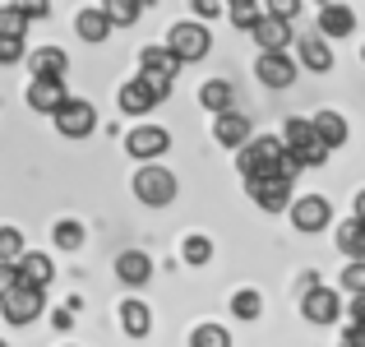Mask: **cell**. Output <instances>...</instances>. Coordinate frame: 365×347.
I'll list each match as a JSON object with an SVG mask.
<instances>
[{"mask_svg": "<svg viewBox=\"0 0 365 347\" xmlns=\"http://www.w3.org/2000/svg\"><path fill=\"white\" fill-rule=\"evenodd\" d=\"M130 190H134V199H139V204H148V208H167L171 199L180 195V181H176V171L162 167V162H143V167L134 171Z\"/></svg>", "mask_w": 365, "mask_h": 347, "instance_id": "6da1fadb", "label": "cell"}, {"mask_svg": "<svg viewBox=\"0 0 365 347\" xmlns=\"http://www.w3.org/2000/svg\"><path fill=\"white\" fill-rule=\"evenodd\" d=\"M162 46L176 56V65H195L213 51V33H208V24H199V19H180V24H171V33H167Z\"/></svg>", "mask_w": 365, "mask_h": 347, "instance_id": "7a4b0ae2", "label": "cell"}, {"mask_svg": "<svg viewBox=\"0 0 365 347\" xmlns=\"http://www.w3.org/2000/svg\"><path fill=\"white\" fill-rule=\"evenodd\" d=\"M282 139L277 134H259V139H250L236 149V167H241L245 181H259V176H273L277 162H282Z\"/></svg>", "mask_w": 365, "mask_h": 347, "instance_id": "3957f363", "label": "cell"}, {"mask_svg": "<svg viewBox=\"0 0 365 347\" xmlns=\"http://www.w3.org/2000/svg\"><path fill=\"white\" fill-rule=\"evenodd\" d=\"M139 79L148 84L158 98H167L171 84H176V56L167 46H143L139 51Z\"/></svg>", "mask_w": 365, "mask_h": 347, "instance_id": "277c9868", "label": "cell"}, {"mask_svg": "<svg viewBox=\"0 0 365 347\" xmlns=\"http://www.w3.org/2000/svg\"><path fill=\"white\" fill-rule=\"evenodd\" d=\"M0 311H5V324H14V329H28L33 320H42L46 292H37V287H14V292L0 301Z\"/></svg>", "mask_w": 365, "mask_h": 347, "instance_id": "5b68a950", "label": "cell"}, {"mask_svg": "<svg viewBox=\"0 0 365 347\" xmlns=\"http://www.w3.org/2000/svg\"><path fill=\"white\" fill-rule=\"evenodd\" d=\"M51 121H56V134H65V139H88L93 125H98V107L83 98H65V107Z\"/></svg>", "mask_w": 365, "mask_h": 347, "instance_id": "8992f818", "label": "cell"}, {"mask_svg": "<svg viewBox=\"0 0 365 347\" xmlns=\"http://www.w3.org/2000/svg\"><path fill=\"white\" fill-rule=\"evenodd\" d=\"M287 213H292V227L305 231V236H314V231H324L333 223V204L324 195H301L287 204Z\"/></svg>", "mask_w": 365, "mask_h": 347, "instance_id": "52a82bcc", "label": "cell"}, {"mask_svg": "<svg viewBox=\"0 0 365 347\" xmlns=\"http://www.w3.org/2000/svg\"><path fill=\"white\" fill-rule=\"evenodd\" d=\"M167 149H171V130H162V125H134L125 134V153L134 162H158Z\"/></svg>", "mask_w": 365, "mask_h": 347, "instance_id": "ba28073f", "label": "cell"}, {"mask_svg": "<svg viewBox=\"0 0 365 347\" xmlns=\"http://www.w3.org/2000/svg\"><path fill=\"white\" fill-rule=\"evenodd\" d=\"M301 315L310 324H333V320H342V296L333 292V287L314 283V287L301 292Z\"/></svg>", "mask_w": 365, "mask_h": 347, "instance_id": "9c48e42d", "label": "cell"}, {"mask_svg": "<svg viewBox=\"0 0 365 347\" xmlns=\"http://www.w3.org/2000/svg\"><path fill=\"white\" fill-rule=\"evenodd\" d=\"M292 186L296 181H287V176H259V181H245V190H250V199H255L264 213H282L287 204H292Z\"/></svg>", "mask_w": 365, "mask_h": 347, "instance_id": "30bf717a", "label": "cell"}, {"mask_svg": "<svg viewBox=\"0 0 365 347\" xmlns=\"http://www.w3.org/2000/svg\"><path fill=\"white\" fill-rule=\"evenodd\" d=\"M296 70H301V65L287 51H259V61H255V79L264 84V89H292Z\"/></svg>", "mask_w": 365, "mask_h": 347, "instance_id": "8fae6325", "label": "cell"}, {"mask_svg": "<svg viewBox=\"0 0 365 347\" xmlns=\"http://www.w3.org/2000/svg\"><path fill=\"white\" fill-rule=\"evenodd\" d=\"M14 278H19V287H37V292H46V287L56 283L51 255H42V250H24V255L14 259Z\"/></svg>", "mask_w": 365, "mask_h": 347, "instance_id": "7c38bea8", "label": "cell"}, {"mask_svg": "<svg viewBox=\"0 0 365 347\" xmlns=\"http://www.w3.org/2000/svg\"><path fill=\"white\" fill-rule=\"evenodd\" d=\"M310 130H314V139L324 144V149H342V144L351 139V125H347V116L342 111H333V107H324V111H314L310 116Z\"/></svg>", "mask_w": 365, "mask_h": 347, "instance_id": "4fadbf2b", "label": "cell"}, {"mask_svg": "<svg viewBox=\"0 0 365 347\" xmlns=\"http://www.w3.org/2000/svg\"><path fill=\"white\" fill-rule=\"evenodd\" d=\"M24 98H28V107H33V111L56 116V111L65 107V98H70V93H65V79H33Z\"/></svg>", "mask_w": 365, "mask_h": 347, "instance_id": "5bb4252c", "label": "cell"}, {"mask_svg": "<svg viewBox=\"0 0 365 347\" xmlns=\"http://www.w3.org/2000/svg\"><path fill=\"white\" fill-rule=\"evenodd\" d=\"M250 116L245 111H222V116H213V139L222 144V149H241V144H250Z\"/></svg>", "mask_w": 365, "mask_h": 347, "instance_id": "9a60e30c", "label": "cell"}, {"mask_svg": "<svg viewBox=\"0 0 365 347\" xmlns=\"http://www.w3.org/2000/svg\"><path fill=\"white\" fill-rule=\"evenodd\" d=\"M24 61H28V70H33V79H65V70H70V56H65L61 46H37Z\"/></svg>", "mask_w": 365, "mask_h": 347, "instance_id": "2e32d148", "label": "cell"}, {"mask_svg": "<svg viewBox=\"0 0 365 347\" xmlns=\"http://www.w3.org/2000/svg\"><path fill=\"white\" fill-rule=\"evenodd\" d=\"M116 278H120L125 287L153 283V259L143 255V250H120V255H116Z\"/></svg>", "mask_w": 365, "mask_h": 347, "instance_id": "e0dca14e", "label": "cell"}, {"mask_svg": "<svg viewBox=\"0 0 365 347\" xmlns=\"http://www.w3.org/2000/svg\"><path fill=\"white\" fill-rule=\"evenodd\" d=\"M356 28V9L351 5H319V37H351Z\"/></svg>", "mask_w": 365, "mask_h": 347, "instance_id": "ac0fdd59", "label": "cell"}, {"mask_svg": "<svg viewBox=\"0 0 365 347\" xmlns=\"http://www.w3.org/2000/svg\"><path fill=\"white\" fill-rule=\"evenodd\" d=\"M250 37L259 42V51H287V42H292V24H282V19H259L255 28H250Z\"/></svg>", "mask_w": 365, "mask_h": 347, "instance_id": "d6986e66", "label": "cell"}, {"mask_svg": "<svg viewBox=\"0 0 365 347\" xmlns=\"http://www.w3.org/2000/svg\"><path fill=\"white\" fill-rule=\"evenodd\" d=\"M158 102H162V98L139 79V74H134V79L120 89V111H125V116H148L153 107H158Z\"/></svg>", "mask_w": 365, "mask_h": 347, "instance_id": "ffe728a7", "label": "cell"}, {"mask_svg": "<svg viewBox=\"0 0 365 347\" xmlns=\"http://www.w3.org/2000/svg\"><path fill=\"white\" fill-rule=\"evenodd\" d=\"M301 65L305 70H314V74H329L333 70V46H329V37H319V33H310V37H301Z\"/></svg>", "mask_w": 365, "mask_h": 347, "instance_id": "44dd1931", "label": "cell"}, {"mask_svg": "<svg viewBox=\"0 0 365 347\" xmlns=\"http://www.w3.org/2000/svg\"><path fill=\"white\" fill-rule=\"evenodd\" d=\"M120 329L130 333V338H148V333H153V311L130 296V301L120 306Z\"/></svg>", "mask_w": 365, "mask_h": 347, "instance_id": "7402d4cb", "label": "cell"}, {"mask_svg": "<svg viewBox=\"0 0 365 347\" xmlns=\"http://www.w3.org/2000/svg\"><path fill=\"white\" fill-rule=\"evenodd\" d=\"M74 33L83 37V42H107L111 37V24H107V14H102V9H79V14H74Z\"/></svg>", "mask_w": 365, "mask_h": 347, "instance_id": "603a6c76", "label": "cell"}, {"mask_svg": "<svg viewBox=\"0 0 365 347\" xmlns=\"http://www.w3.org/2000/svg\"><path fill=\"white\" fill-rule=\"evenodd\" d=\"M199 102H204V111L222 116V111H232V102H236V89H232L227 79H208L204 89H199Z\"/></svg>", "mask_w": 365, "mask_h": 347, "instance_id": "cb8c5ba5", "label": "cell"}, {"mask_svg": "<svg viewBox=\"0 0 365 347\" xmlns=\"http://www.w3.org/2000/svg\"><path fill=\"white\" fill-rule=\"evenodd\" d=\"M333 241H338V250H342L347 259H365V223H356V218H347V223L338 227V236H333Z\"/></svg>", "mask_w": 365, "mask_h": 347, "instance_id": "d4e9b609", "label": "cell"}, {"mask_svg": "<svg viewBox=\"0 0 365 347\" xmlns=\"http://www.w3.org/2000/svg\"><path fill=\"white\" fill-rule=\"evenodd\" d=\"M102 14H107L111 28H130V24H139L143 0H102Z\"/></svg>", "mask_w": 365, "mask_h": 347, "instance_id": "484cf974", "label": "cell"}, {"mask_svg": "<svg viewBox=\"0 0 365 347\" xmlns=\"http://www.w3.org/2000/svg\"><path fill=\"white\" fill-rule=\"evenodd\" d=\"M180 259H185L190 268H204L208 259H213V241H208L204 231H190V236L180 241Z\"/></svg>", "mask_w": 365, "mask_h": 347, "instance_id": "4316f807", "label": "cell"}, {"mask_svg": "<svg viewBox=\"0 0 365 347\" xmlns=\"http://www.w3.org/2000/svg\"><path fill=\"white\" fill-rule=\"evenodd\" d=\"M287 158L301 171H310V167H324V162H329V149H324L319 139H305V144H296V149H287Z\"/></svg>", "mask_w": 365, "mask_h": 347, "instance_id": "83f0119b", "label": "cell"}, {"mask_svg": "<svg viewBox=\"0 0 365 347\" xmlns=\"http://www.w3.org/2000/svg\"><path fill=\"white\" fill-rule=\"evenodd\" d=\"M232 315L236 320H259V315H264V296L255 292V287H241V292H232Z\"/></svg>", "mask_w": 365, "mask_h": 347, "instance_id": "f1b7e54d", "label": "cell"}, {"mask_svg": "<svg viewBox=\"0 0 365 347\" xmlns=\"http://www.w3.org/2000/svg\"><path fill=\"white\" fill-rule=\"evenodd\" d=\"M24 37H28V19L19 9L0 5V42H24Z\"/></svg>", "mask_w": 365, "mask_h": 347, "instance_id": "f546056e", "label": "cell"}, {"mask_svg": "<svg viewBox=\"0 0 365 347\" xmlns=\"http://www.w3.org/2000/svg\"><path fill=\"white\" fill-rule=\"evenodd\" d=\"M190 347H232V333L222 329V324H199L195 333H190Z\"/></svg>", "mask_w": 365, "mask_h": 347, "instance_id": "4dcf8cb0", "label": "cell"}, {"mask_svg": "<svg viewBox=\"0 0 365 347\" xmlns=\"http://www.w3.org/2000/svg\"><path fill=\"white\" fill-rule=\"evenodd\" d=\"M282 149H296V144H305V139H314V130H310V116H287V125H282Z\"/></svg>", "mask_w": 365, "mask_h": 347, "instance_id": "1f68e13d", "label": "cell"}, {"mask_svg": "<svg viewBox=\"0 0 365 347\" xmlns=\"http://www.w3.org/2000/svg\"><path fill=\"white\" fill-rule=\"evenodd\" d=\"M56 246L61 250H79L83 246V236H88V231H83V223H74V218H61V223H56Z\"/></svg>", "mask_w": 365, "mask_h": 347, "instance_id": "d6a6232c", "label": "cell"}, {"mask_svg": "<svg viewBox=\"0 0 365 347\" xmlns=\"http://www.w3.org/2000/svg\"><path fill=\"white\" fill-rule=\"evenodd\" d=\"M24 231L19 227H0V264H14L19 255H24Z\"/></svg>", "mask_w": 365, "mask_h": 347, "instance_id": "836d02e7", "label": "cell"}, {"mask_svg": "<svg viewBox=\"0 0 365 347\" xmlns=\"http://www.w3.org/2000/svg\"><path fill=\"white\" fill-rule=\"evenodd\" d=\"M227 9H232V24L241 28V33H250V28H255L259 19H264V9H259L255 0H250V5H227Z\"/></svg>", "mask_w": 365, "mask_h": 347, "instance_id": "e575fe53", "label": "cell"}, {"mask_svg": "<svg viewBox=\"0 0 365 347\" xmlns=\"http://www.w3.org/2000/svg\"><path fill=\"white\" fill-rule=\"evenodd\" d=\"M342 287H347L351 296L365 292V259H347V268H342Z\"/></svg>", "mask_w": 365, "mask_h": 347, "instance_id": "d590c367", "label": "cell"}, {"mask_svg": "<svg viewBox=\"0 0 365 347\" xmlns=\"http://www.w3.org/2000/svg\"><path fill=\"white\" fill-rule=\"evenodd\" d=\"M9 9H19L28 24H37V19L51 14V0H9Z\"/></svg>", "mask_w": 365, "mask_h": 347, "instance_id": "8d00e7d4", "label": "cell"}, {"mask_svg": "<svg viewBox=\"0 0 365 347\" xmlns=\"http://www.w3.org/2000/svg\"><path fill=\"white\" fill-rule=\"evenodd\" d=\"M264 14H268V19H282V24H292V19L301 14V0H268Z\"/></svg>", "mask_w": 365, "mask_h": 347, "instance_id": "74e56055", "label": "cell"}, {"mask_svg": "<svg viewBox=\"0 0 365 347\" xmlns=\"http://www.w3.org/2000/svg\"><path fill=\"white\" fill-rule=\"evenodd\" d=\"M222 0H195V19H199V24H204V19H217V14H222Z\"/></svg>", "mask_w": 365, "mask_h": 347, "instance_id": "f35d334b", "label": "cell"}, {"mask_svg": "<svg viewBox=\"0 0 365 347\" xmlns=\"http://www.w3.org/2000/svg\"><path fill=\"white\" fill-rule=\"evenodd\" d=\"M347 320H351V329H365V292H361V296H351Z\"/></svg>", "mask_w": 365, "mask_h": 347, "instance_id": "ab89813d", "label": "cell"}, {"mask_svg": "<svg viewBox=\"0 0 365 347\" xmlns=\"http://www.w3.org/2000/svg\"><path fill=\"white\" fill-rule=\"evenodd\" d=\"M24 61V42H0V65H19Z\"/></svg>", "mask_w": 365, "mask_h": 347, "instance_id": "60d3db41", "label": "cell"}, {"mask_svg": "<svg viewBox=\"0 0 365 347\" xmlns=\"http://www.w3.org/2000/svg\"><path fill=\"white\" fill-rule=\"evenodd\" d=\"M19 287V278H14V264H0V301H5L9 292Z\"/></svg>", "mask_w": 365, "mask_h": 347, "instance_id": "b9f144b4", "label": "cell"}, {"mask_svg": "<svg viewBox=\"0 0 365 347\" xmlns=\"http://www.w3.org/2000/svg\"><path fill=\"white\" fill-rule=\"evenodd\" d=\"M342 347H365V329H347L342 333Z\"/></svg>", "mask_w": 365, "mask_h": 347, "instance_id": "7bdbcfd3", "label": "cell"}, {"mask_svg": "<svg viewBox=\"0 0 365 347\" xmlns=\"http://www.w3.org/2000/svg\"><path fill=\"white\" fill-rule=\"evenodd\" d=\"M351 218H356V223H365V190H356V213H351Z\"/></svg>", "mask_w": 365, "mask_h": 347, "instance_id": "ee69618b", "label": "cell"}, {"mask_svg": "<svg viewBox=\"0 0 365 347\" xmlns=\"http://www.w3.org/2000/svg\"><path fill=\"white\" fill-rule=\"evenodd\" d=\"M222 5H250V0H222Z\"/></svg>", "mask_w": 365, "mask_h": 347, "instance_id": "f6af8a7d", "label": "cell"}, {"mask_svg": "<svg viewBox=\"0 0 365 347\" xmlns=\"http://www.w3.org/2000/svg\"><path fill=\"white\" fill-rule=\"evenodd\" d=\"M361 61H365V46H361Z\"/></svg>", "mask_w": 365, "mask_h": 347, "instance_id": "bcb514c9", "label": "cell"}, {"mask_svg": "<svg viewBox=\"0 0 365 347\" xmlns=\"http://www.w3.org/2000/svg\"><path fill=\"white\" fill-rule=\"evenodd\" d=\"M0 347H9V343H5V338H0Z\"/></svg>", "mask_w": 365, "mask_h": 347, "instance_id": "7dc6e473", "label": "cell"}]
</instances>
